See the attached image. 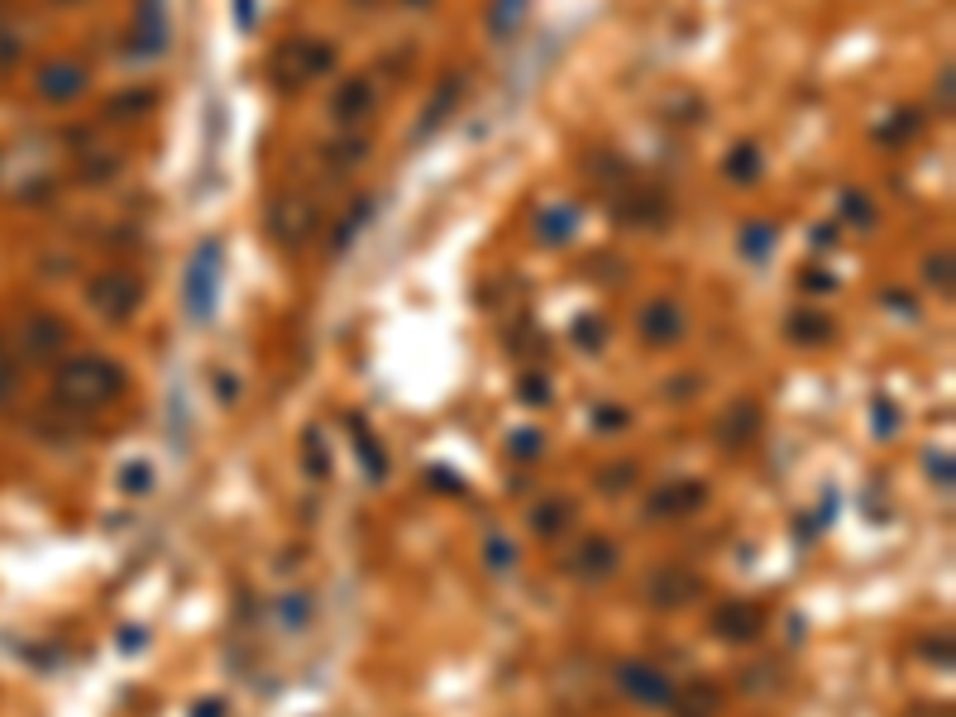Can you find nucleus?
<instances>
[{"label": "nucleus", "instance_id": "nucleus-12", "mask_svg": "<svg viewBox=\"0 0 956 717\" xmlns=\"http://www.w3.org/2000/svg\"><path fill=\"white\" fill-rule=\"evenodd\" d=\"M82 91H87V68H82V62L58 58V62H43V68H39V96H43V101L68 106Z\"/></svg>", "mask_w": 956, "mask_h": 717}, {"label": "nucleus", "instance_id": "nucleus-6", "mask_svg": "<svg viewBox=\"0 0 956 717\" xmlns=\"http://www.w3.org/2000/svg\"><path fill=\"white\" fill-rule=\"evenodd\" d=\"M698 594H704V579H698L694 569H684V565H660L646 579V603H650V608H660V613L689 608Z\"/></svg>", "mask_w": 956, "mask_h": 717}, {"label": "nucleus", "instance_id": "nucleus-10", "mask_svg": "<svg viewBox=\"0 0 956 717\" xmlns=\"http://www.w3.org/2000/svg\"><path fill=\"white\" fill-rule=\"evenodd\" d=\"M760 421H765L760 402H751V397H737V402H727V411L717 417L713 436H717L723 450H741V445H751L760 436Z\"/></svg>", "mask_w": 956, "mask_h": 717}, {"label": "nucleus", "instance_id": "nucleus-35", "mask_svg": "<svg viewBox=\"0 0 956 717\" xmlns=\"http://www.w3.org/2000/svg\"><path fill=\"white\" fill-rule=\"evenodd\" d=\"M14 62H20V39H14L10 29L0 24V72H6V68H14Z\"/></svg>", "mask_w": 956, "mask_h": 717}, {"label": "nucleus", "instance_id": "nucleus-28", "mask_svg": "<svg viewBox=\"0 0 956 717\" xmlns=\"http://www.w3.org/2000/svg\"><path fill=\"white\" fill-rule=\"evenodd\" d=\"M770 245H775V226H746L741 230V249L751 253V259H765Z\"/></svg>", "mask_w": 956, "mask_h": 717}, {"label": "nucleus", "instance_id": "nucleus-38", "mask_svg": "<svg viewBox=\"0 0 956 717\" xmlns=\"http://www.w3.org/2000/svg\"><path fill=\"white\" fill-rule=\"evenodd\" d=\"M952 87H956V68L943 62V72H937V101H943V110H952Z\"/></svg>", "mask_w": 956, "mask_h": 717}, {"label": "nucleus", "instance_id": "nucleus-3", "mask_svg": "<svg viewBox=\"0 0 956 717\" xmlns=\"http://www.w3.org/2000/svg\"><path fill=\"white\" fill-rule=\"evenodd\" d=\"M68 340H72V330L53 311H29L24 321L14 326V349H20L29 364H53L62 349H68Z\"/></svg>", "mask_w": 956, "mask_h": 717}, {"label": "nucleus", "instance_id": "nucleus-37", "mask_svg": "<svg viewBox=\"0 0 956 717\" xmlns=\"http://www.w3.org/2000/svg\"><path fill=\"white\" fill-rule=\"evenodd\" d=\"M14 392V359H10V349L0 345V402Z\"/></svg>", "mask_w": 956, "mask_h": 717}, {"label": "nucleus", "instance_id": "nucleus-45", "mask_svg": "<svg viewBox=\"0 0 956 717\" xmlns=\"http://www.w3.org/2000/svg\"><path fill=\"white\" fill-rule=\"evenodd\" d=\"M58 6H77V0H58Z\"/></svg>", "mask_w": 956, "mask_h": 717}, {"label": "nucleus", "instance_id": "nucleus-33", "mask_svg": "<svg viewBox=\"0 0 956 717\" xmlns=\"http://www.w3.org/2000/svg\"><path fill=\"white\" fill-rule=\"evenodd\" d=\"M125 492H149L153 488V469L149 465H125Z\"/></svg>", "mask_w": 956, "mask_h": 717}, {"label": "nucleus", "instance_id": "nucleus-34", "mask_svg": "<svg viewBox=\"0 0 956 717\" xmlns=\"http://www.w3.org/2000/svg\"><path fill=\"white\" fill-rule=\"evenodd\" d=\"M631 484H636V465H613L608 478H603V488H608V492H621V488H631Z\"/></svg>", "mask_w": 956, "mask_h": 717}, {"label": "nucleus", "instance_id": "nucleus-15", "mask_svg": "<svg viewBox=\"0 0 956 717\" xmlns=\"http://www.w3.org/2000/svg\"><path fill=\"white\" fill-rule=\"evenodd\" d=\"M679 335H684V311L669 297H656L641 311V340L646 345H675Z\"/></svg>", "mask_w": 956, "mask_h": 717}, {"label": "nucleus", "instance_id": "nucleus-21", "mask_svg": "<svg viewBox=\"0 0 956 717\" xmlns=\"http://www.w3.org/2000/svg\"><path fill=\"white\" fill-rule=\"evenodd\" d=\"M569 521H574L569 502H540L536 512H531V526H536V536H546V540H555V536H560Z\"/></svg>", "mask_w": 956, "mask_h": 717}, {"label": "nucleus", "instance_id": "nucleus-5", "mask_svg": "<svg viewBox=\"0 0 956 717\" xmlns=\"http://www.w3.org/2000/svg\"><path fill=\"white\" fill-rule=\"evenodd\" d=\"M216 273H220V245H216V239H206V245L191 253L187 287H182L187 311H191V321H197V326H206V321H211V311H216Z\"/></svg>", "mask_w": 956, "mask_h": 717}, {"label": "nucleus", "instance_id": "nucleus-44", "mask_svg": "<svg viewBox=\"0 0 956 717\" xmlns=\"http://www.w3.org/2000/svg\"><path fill=\"white\" fill-rule=\"evenodd\" d=\"M598 421H603V426H621V411H613V407H603V411H598Z\"/></svg>", "mask_w": 956, "mask_h": 717}, {"label": "nucleus", "instance_id": "nucleus-7", "mask_svg": "<svg viewBox=\"0 0 956 717\" xmlns=\"http://www.w3.org/2000/svg\"><path fill=\"white\" fill-rule=\"evenodd\" d=\"M617 684H621V694H627L631 704H641V708H669V704H675V684H669L660 669L646 665V660L617 665Z\"/></svg>", "mask_w": 956, "mask_h": 717}, {"label": "nucleus", "instance_id": "nucleus-20", "mask_svg": "<svg viewBox=\"0 0 956 717\" xmlns=\"http://www.w3.org/2000/svg\"><path fill=\"white\" fill-rule=\"evenodd\" d=\"M923 130V116L918 110H899V116H889L880 130H875V143H908Z\"/></svg>", "mask_w": 956, "mask_h": 717}, {"label": "nucleus", "instance_id": "nucleus-13", "mask_svg": "<svg viewBox=\"0 0 956 717\" xmlns=\"http://www.w3.org/2000/svg\"><path fill=\"white\" fill-rule=\"evenodd\" d=\"M569 574L584 584H603L617 574V546L603 536H588L579 550H569Z\"/></svg>", "mask_w": 956, "mask_h": 717}, {"label": "nucleus", "instance_id": "nucleus-39", "mask_svg": "<svg viewBox=\"0 0 956 717\" xmlns=\"http://www.w3.org/2000/svg\"><path fill=\"white\" fill-rule=\"evenodd\" d=\"M488 565L492 569H507V565H512V546H507V540H488Z\"/></svg>", "mask_w": 956, "mask_h": 717}, {"label": "nucleus", "instance_id": "nucleus-19", "mask_svg": "<svg viewBox=\"0 0 956 717\" xmlns=\"http://www.w3.org/2000/svg\"><path fill=\"white\" fill-rule=\"evenodd\" d=\"M723 168H727L731 182H756L760 178V149H756V143H737V149L727 153Z\"/></svg>", "mask_w": 956, "mask_h": 717}, {"label": "nucleus", "instance_id": "nucleus-43", "mask_svg": "<svg viewBox=\"0 0 956 717\" xmlns=\"http://www.w3.org/2000/svg\"><path fill=\"white\" fill-rule=\"evenodd\" d=\"M235 6H239V24L249 29L253 24V0H235Z\"/></svg>", "mask_w": 956, "mask_h": 717}, {"label": "nucleus", "instance_id": "nucleus-1", "mask_svg": "<svg viewBox=\"0 0 956 717\" xmlns=\"http://www.w3.org/2000/svg\"><path fill=\"white\" fill-rule=\"evenodd\" d=\"M125 392V369L106 355H77L58 369L53 382V397L62 407H77V411H96V407H110L116 397Z\"/></svg>", "mask_w": 956, "mask_h": 717}, {"label": "nucleus", "instance_id": "nucleus-8", "mask_svg": "<svg viewBox=\"0 0 956 717\" xmlns=\"http://www.w3.org/2000/svg\"><path fill=\"white\" fill-rule=\"evenodd\" d=\"M268 235H273L278 245H287V249L307 245V239L316 235V206L307 197H278L273 206H268Z\"/></svg>", "mask_w": 956, "mask_h": 717}, {"label": "nucleus", "instance_id": "nucleus-41", "mask_svg": "<svg viewBox=\"0 0 956 717\" xmlns=\"http://www.w3.org/2000/svg\"><path fill=\"white\" fill-rule=\"evenodd\" d=\"M804 287H808V292H827L833 278H827V273H804Z\"/></svg>", "mask_w": 956, "mask_h": 717}, {"label": "nucleus", "instance_id": "nucleus-9", "mask_svg": "<svg viewBox=\"0 0 956 717\" xmlns=\"http://www.w3.org/2000/svg\"><path fill=\"white\" fill-rule=\"evenodd\" d=\"M713 631L723 636V641H731V646L760 641L765 613L756 608V603H746V598H727V603H717V608H713Z\"/></svg>", "mask_w": 956, "mask_h": 717}, {"label": "nucleus", "instance_id": "nucleus-23", "mask_svg": "<svg viewBox=\"0 0 956 717\" xmlns=\"http://www.w3.org/2000/svg\"><path fill=\"white\" fill-rule=\"evenodd\" d=\"M301 459H307V474L311 478H330V450H326V440H321V430H307L301 436Z\"/></svg>", "mask_w": 956, "mask_h": 717}, {"label": "nucleus", "instance_id": "nucleus-29", "mask_svg": "<svg viewBox=\"0 0 956 717\" xmlns=\"http://www.w3.org/2000/svg\"><path fill=\"white\" fill-rule=\"evenodd\" d=\"M842 216H847V220H856V226H875L870 197H860V191H847V197H842Z\"/></svg>", "mask_w": 956, "mask_h": 717}, {"label": "nucleus", "instance_id": "nucleus-40", "mask_svg": "<svg viewBox=\"0 0 956 717\" xmlns=\"http://www.w3.org/2000/svg\"><path fill=\"white\" fill-rule=\"evenodd\" d=\"M191 717H226V708H220V698H201V704L191 708Z\"/></svg>", "mask_w": 956, "mask_h": 717}, {"label": "nucleus", "instance_id": "nucleus-4", "mask_svg": "<svg viewBox=\"0 0 956 717\" xmlns=\"http://www.w3.org/2000/svg\"><path fill=\"white\" fill-rule=\"evenodd\" d=\"M139 301H143V282L135 273H120V268L96 273L91 287H87V307L96 316H106V321H125V316H135Z\"/></svg>", "mask_w": 956, "mask_h": 717}, {"label": "nucleus", "instance_id": "nucleus-2", "mask_svg": "<svg viewBox=\"0 0 956 717\" xmlns=\"http://www.w3.org/2000/svg\"><path fill=\"white\" fill-rule=\"evenodd\" d=\"M335 68V48L330 43H316V39H297V43H282L273 53V82L282 91H297L316 82L321 72Z\"/></svg>", "mask_w": 956, "mask_h": 717}, {"label": "nucleus", "instance_id": "nucleus-25", "mask_svg": "<svg viewBox=\"0 0 956 717\" xmlns=\"http://www.w3.org/2000/svg\"><path fill=\"white\" fill-rule=\"evenodd\" d=\"M923 278H928V287H937V292H952V249H937L923 259Z\"/></svg>", "mask_w": 956, "mask_h": 717}, {"label": "nucleus", "instance_id": "nucleus-18", "mask_svg": "<svg viewBox=\"0 0 956 717\" xmlns=\"http://www.w3.org/2000/svg\"><path fill=\"white\" fill-rule=\"evenodd\" d=\"M785 335L794 345H823L827 335H833V321H827L823 311H794L785 321Z\"/></svg>", "mask_w": 956, "mask_h": 717}, {"label": "nucleus", "instance_id": "nucleus-27", "mask_svg": "<svg viewBox=\"0 0 956 717\" xmlns=\"http://www.w3.org/2000/svg\"><path fill=\"white\" fill-rule=\"evenodd\" d=\"M278 617H282L292 631H301V627L311 621V598H307V594H287V598L278 603Z\"/></svg>", "mask_w": 956, "mask_h": 717}, {"label": "nucleus", "instance_id": "nucleus-17", "mask_svg": "<svg viewBox=\"0 0 956 717\" xmlns=\"http://www.w3.org/2000/svg\"><path fill=\"white\" fill-rule=\"evenodd\" d=\"M675 717H713L717 708H723V694L713 689V684H704V679H694L689 689H675Z\"/></svg>", "mask_w": 956, "mask_h": 717}, {"label": "nucleus", "instance_id": "nucleus-24", "mask_svg": "<svg viewBox=\"0 0 956 717\" xmlns=\"http://www.w3.org/2000/svg\"><path fill=\"white\" fill-rule=\"evenodd\" d=\"M326 158L335 168H355L359 158H369V139H359V135H349V139H335V143H326Z\"/></svg>", "mask_w": 956, "mask_h": 717}, {"label": "nucleus", "instance_id": "nucleus-42", "mask_svg": "<svg viewBox=\"0 0 956 717\" xmlns=\"http://www.w3.org/2000/svg\"><path fill=\"white\" fill-rule=\"evenodd\" d=\"M875 421H880V436H885V430L895 426V411H889L885 402H875Z\"/></svg>", "mask_w": 956, "mask_h": 717}, {"label": "nucleus", "instance_id": "nucleus-36", "mask_svg": "<svg viewBox=\"0 0 956 717\" xmlns=\"http://www.w3.org/2000/svg\"><path fill=\"white\" fill-rule=\"evenodd\" d=\"M512 455H521V459L540 455V430H517V436H512Z\"/></svg>", "mask_w": 956, "mask_h": 717}, {"label": "nucleus", "instance_id": "nucleus-16", "mask_svg": "<svg viewBox=\"0 0 956 717\" xmlns=\"http://www.w3.org/2000/svg\"><path fill=\"white\" fill-rule=\"evenodd\" d=\"M459 96H465V77H445V82L436 87V96H430V106H426V116H421V125H417V139H426V135H436V125L450 116V110L459 106Z\"/></svg>", "mask_w": 956, "mask_h": 717}, {"label": "nucleus", "instance_id": "nucleus-22", "mask_svg": "<svg viewBox=\"0 0 956 717\" xmlns=\"http://www.w3.org/2000/svg\"><path fill=\"white\" fill-rule=\"evenodd\" d=\"M355 450H359L364 465H369V478H382V474H388V455H382V445L374 440V430L364 426V421H355Z\"/></svg>", "mask_w": 956, "mask_h": 717}, {"label": "nucleus", "instance_id": "nucleus-31", "mask_svg": "<svg viewBox=\"0 0 956 717\" xmlns=\"http://www.w3.org/2000/svg\"><path fill=\"white\" fill-rule=\"evenodd\" d=\"M569 230H574V216H569V211H560V216L546 211V216H540V235L555 239V245H560V239H569Z\"/></svg>", "mask_w": 956, "mask_h": 717}, {"label": "nucleus", "instance_id": "nucleus-11", "mask_svg": "<svg viewBox=\"0 0 956 717\" xmlns=\"http://www.w3.org/2000/svg\"><path fill=\"white\" fill-rule=\"evenodd\" d=\"M704 502H708V484H698V478H675V484H665V488L650 492L646 512L656 517V521H665V517H694Z\"/></svg>", "mask_w": 956, "mask_h": 717}, {"label": "nucleus", "instance_id": "nucleus-26", "mask_svg": "<svg viewBox=\"0 0 956 717\" xmlns=\"http://www.w3.org/2000/svg\"><path fill=\"white\" fill-rule=\"evenodd\" d=\"M106 110H110V116H143V110H153V91H149V87H139V91L110 96Z\"/></svg>", "mask_w": 956, "mask_h": 717}, {"label": "nucleus", "instance_id": "nucleus-32", "mask_svg": "<svg viewBox=\"0 0 956 717\" xmlns=\"http://www.w3.org/2000/svg\"><path fill=\"white\" fill-rule=\"evenodd\" d=\"M521 397H526L531 407L550 402V382H546V374H521Z\"/></svg>", "mask_w": 956, "mask_h": 717}, {"label": "nucleus", "instance_id": "nucleus-30", "mask_svg": "<svg viewBox=\"0 0 956 717\" xmlns=\"http://www.w3.org/2000/svg\"><path fill=\"white\" fill-rule=\"evenodd\" d=\"M574 340L598 349L603 340H608V326H603V316H579V326H574Z\"/></svg>", "mask_w": 956, "mask_h": 717}, {"label": "nucleus", "instance_id": "nucleus-14", "mask_svg": "<svg viewBox=\"0 0 956 717\" xmlns=\"http://www.w3.org/2000/svg\"><path fill=\"white\" fill-rule=\"evenodd\" d=\"M378 110V91L374 82H364V77H349V82H340V91L330 96V116L340 125H364Z\"/></svg>", "mask_w": 956, "mask_h": 717}]
</instances>
